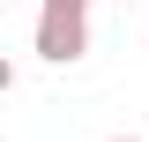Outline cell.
<instances>
[{"instance_id": "obj_1", "label": "cell", "mask_w": 149, "mask_h": 142, "mask_svg": "<svg viewBox=\"0 0 149 142\" xmlns=\"http://www.w3.org/2000/svg\"><path fill=\"white\" fill-rule=\"evenodd\" d=\"M90 53V0H37V60L74 67Z\"/></svg>"}, {"instance_id": "obj_2", "label": "cell", "mask_w": 149, "mask_h": 142, "mask_svg": "<svg viewBox=\"0 0 149 142\" xmlns=\"http://www.w3.org/2000/svg\"><path fill=\"white\" fill-rule=\"evenodd\" d=\"M8 90H15V60H0V97H8Z\"/></svg>"}, {"instance_id": "obj_3", "label": "cell", "mask_w": 149, "mask_h": 142, "mask_svg": "<svg viewBox=\"0 0 149 142\" xmlns=\"http://www.w3.org/2000/svg\"><path fill=\"white\" fill-rule=\"evenodd\" d=\"M112 142H134V135H112Z\"/></svg>"}]
</instances>
